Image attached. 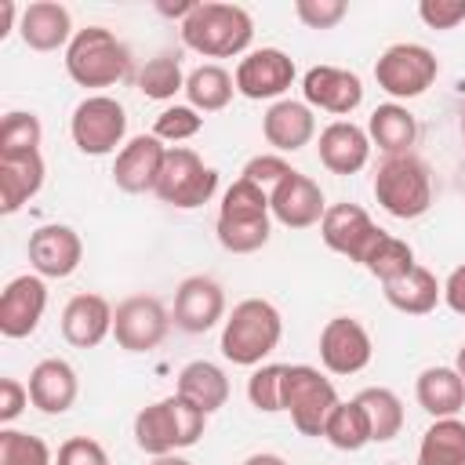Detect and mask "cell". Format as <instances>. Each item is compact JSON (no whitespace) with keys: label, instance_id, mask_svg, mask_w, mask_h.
Instances as JSON below:
<instances>
[{"label":"cell","instance_id":"836d02e7","mask_svg":"<svg viewBox=\"0 0 465 465\" xmlns=\"http://www.w3.org/2000/svg\"><path fill=\"white\" fill-rule=\"evenodd\" d=\"M414 265H418V262H414L411 243H407V240L389 236L385 229L378 232V240L371 243V251H367V258H363V269H367L378 283H392V280L407 276Z\"/></svg>","mask_w":465,"mask_h":465},{"label":"cell","instance_id":"603a6c76","mask_svg":"<svg viewBox=\"0 0 465 465\" xmlns=\"http://www.w3.org/2000/svg\"><path fill=\"white\" fill-rule=\"evenodd\" d=\"M371 156V138L352 120H334L320 131V163L331 174H356Z\"/></svg>","mask_w":465,"mask_h":465},{"label":"cell","instance_id":"ffe728a7","mask_svg":"<svg viewBox=\"0 0 465 465\" xmlns=\"http://www.w3.org/2000/svg\"><path fill=\"white\" fill-rule=\"evenodd\" d=\"M163 156H167V145H160L156 134H138L127 145H120L116 163H113L116 189H124V193H149V189H156Z\"/></svg>","mask_w":465,"mask_h":465},{"label":"cell","instance_id":"4dcf8cb0","mask_svg":"<svg viewBox=\"0 0 465 465\" xmlns=\"http://www.w3.org/2000/svg\"><path fill=\"white\" fill-rule=\"evenodd\" d=\"M418 465H465V421L436 418L421 436Z\"/></svg>","mask_w":465,"mask_h":465},{"label":"cell","instance_id":"8fae6325","mask_svg":"<svg viewBox=\"0 0 465 465\" xmlns=\"http://www.w3.org/2000/svg\"><path fill=\"white\" fill-rule=\"evenodd\" d=\"M171 316L153 294H131L113 309V338L127 352H149L167 338Z\"/></svg>","mask_w":465,"mask_h":465},{"label":"cell","instance_id":"3957f363","mask_svg":"<svg viewBox=\"0 0 465 465\" xmlns=\"http://www.w3.org/2000/svg\"><path fill=\"white\" fill-rule=\"evenodd\" d=\"M203 425H207V414L196 403H189L185 396L174 392V396L156 400V403L138 411L134 443H138V450H145L153 458H163V454H174L182 447H193L203 436Z\"/></svg>","mask_w":465,"mask_h":465},{"label":"cell","instance_id":"52a82bcc","mask_svg":"<svg viewBox=\"0 0 465 465\" xmlns=\"http://www.w3.org/2000/svg\"><path fill=\"white\" fill-rule=\"evenodd\" d=\"M338 407V392L331 378H323L309 363H287L283 371V411L291 414L294 429L302 436H323V425L331 411Z\"/></svg>","mask_w":465,"mask_h":465},{"label":"cell","instance_id":"4316f807","mask_svg":"<svg viewBox=\"0 0 465 465\" xmlns=\"http://www.w3.org/2000/svg\"><path fill=\"white\" fill-rule=\"evenodd\" d=\"M414 396L421 403L425 414L432 418H458V411L465 407V381L454 367H425L418 374Z\"/></svg>","mask_w":465,"mask_h":465},{"label":"cell","instance_id":"60d3db41","mask_svg":"<svg viewBox=\"0 0 465 465\" xmlns=\"http://www.w3.org/2000/svg\"><path fill=\"white\" fill-rule=\"evenodd\" d=\"M349 4L345 0H294V15L309 29H334L345 18Z\"/></svg>","mask_w":465,"mask_h":465},{"label":"cell","instance_id":"f1b7e54d","mask_svg":"<svg viewBox=\"0 0 465 465\" xmlns=\"http://www.w3.org/2000/svg\"><path fill=\"white\" fill-rule=\"evenodd\" d=\"M381 287H385V302L392 309L407 312V316H425L443 298V287L436 283V276L425 265H414L407 276H400L392 283H381Z\"/></svg>","mask_w":465,"mask_h":465},{"label":"cell","instance_id":"e575fe53","mask_svg":"<svg viewBox=\"0 0 465 465\" xmlns=\"http://www.w3.org/2000/svg\"><path fill=\"white\" fill-rule=\"evenodd\" d=\"M323 436L338 450H360L363 443H371V425H367L363 407L356 400H349V403L338 400V407L331 411V418L323 425Z\"/></svg>","mask_w":465,"mask_h":465},{"label":"cell","instance_id":"9c48e42d","mask_svg":"<svg viewBox=\"0 0 465 465\" xmlns=\"http://www.w3.org/2000/svg\"><path fill=\"white\" fill-rule=\"evenodd\" d=\"M440 76V62L421 44H392L374 62V80L392 98H418Z\"/></svg>","mask_w":465,"mask_h":465},{"label":"cell","instance_id":"d4e9b609","mask_svg":"<svg viewBox=\"0 0 465 465\" xmlns=\"http://www.w3.org/2000/svg\"><path fill=\"white\" fill-rule=\"evenodd\" d=\"M76 371L58 356L40 360L29 374V403L44 414H65L76 403Z\"/></svg>","mask_w":465,"mask_h":465},{"label":"cell","instance_id":"74e56055","mask_svg":"<svg viewBox=\"0 0 465 465\" xmlns=\"http://www.w3.org/2000/svg\"><path fill=\"white\" fill-rule=\"evenodd\" d=\"M0 465H51V450L40 436L0 429Z\"/></svg>","mask_w":465,"mask_h":465},{"label":"cell","instance_id":"ac0fdd59","mask_svg":"<svg viewBox=\"0 0 465 465\" xmlns=\"http://www.w3.org/2000/svg\"><path fill=\"white\" fill-rule=\"evenodd\" d=\"M302 94H305V105L327 109L334 116H349L363 102V80L352 69L312 65L302 80Z\"/></svg>","mask_w":465,"mask_h":465},{"label":"cell","instance_id":"5bb4252c","mask_svg":"<svg viewBox=\"0 0 465 465\" xmlns=\"http://www.w3.org/2000/svg\"><path fill=\"white\" fill-rule=\"evenodd\" d=\"M269 211L280 225L287 229H309L316 222H323L327 214V200H323V189L302 174V171H291L272 193H269Z\"/></svg>","mask_w":465,"mask_h":465},{"label":"cell","instance_id":"484cf974","mask_svg":"<svg viewBox=\"0 0 465 465\" xmlns=\"http://www.w3.org/2000/svg\"><path fill=\"white\" fill-rule=\"evenodd\" d=\"M44 185V156H0V211L15 214L22 203H29Z\"/></svg>","mask_w":465,"mask_h":465},{"label":"cell","instance_id":"9a60e30c","mask_svg":"<svg viewBox=\"0 0 465 465\" xmlns=\"http://www.w3.org/2000/svg\"><path fill=\"white\" fill-rule=\"evenodd\" d=\"M378 232H381V229H378V225L371 222V214H367L363 207H356V203H331L327 214H323V222H320L323 243H327L331 251L345 254L349 262H360V265H363L371 243L378 240Z\"/></svg>","mask_w":465,"mask_h":465},{"label":"cell","instance_id":"d6986e66","mask_svg":"<svg viewBox=\"0 0 465 465\" xmlns=\"http://www.w3.org/2000/svg\"><path fill=\"white\" fill-rule=\"evenodd\" d=\"M225 312V291L211 276H189L174 291V327L185 334L211 331Z\"/></svg>","mask_w":465,"mask_h":465},{"label":"cell","instance_id":"8992f818","mask_svg":"<svg viewBox=\"0 0 465 465\" xmlns=\"http://www.w3.org/2000/svg\"><path fill=\"white\" fill-rule=\"evenodd\" d=\"M374 200L392 214V218H421L432 207V178L429 167L411 156H385V163H378L374 171Z\"/></svg>","mask_w":465,"mask_h":465},{"label":"cell","instance_id":"c3c4849f","mask_svg":"<svg viewBox=\"0 0 465 465\" xmlns=\"http://www.w3.org/2000/svg\"><path fill=\"white\" fill-rule=\"evenodd\" d=\"M153 465H193V461H185L178 454H163V458H153Z\"/></svg>","mask_w":465,"mask_h":465},{"label":"cell","instance_id":"7dc6e473","mask_svg":"<svg viewBox=\"0 0 465 465\" xmlns=\"http://www.w3.org/2000/svg\"><path fill=\"white\" fill-rule=\"evenodd\" d=\"M243 465H287L280 454H251V458H243Z\"/></svg>","mask_w":465,"mask_h":465},{"label":"cell","instance_id":"d590c367","mask_svg":"<svg viewBox=\"0 0 465 465\" xmlns=\"http://www.w3.org/2000/svg\"><path fill=\"white\" fill-rule=\"evenodd\" d=\"M40 138H44V127H40V116L36 113H7L0 120V156H29V153H40Z\"/></svg>","mask_w":465,"mask_h":465},{"label":"cell","instance_id":"4fadbf2b","mask_svg":"<svg viewBox=\"0 0 465 465\" xmlns=\"http://www.w3.org/2000/svg\"><path fill=\"white\" fill-rule=\"evenodd\" d=\"M371 334L352 316H334L320 331V363L331 374H356L371 363Z\"/></svg>","mask_w":465,"mask_h":465},{"label":"cell","instance_id":"816d5d0a","mask_svg":"<svg viewBox=\"0 0 465 465\" xmlns=\"http://www.w3.org/2000/svg\"><path fill=\"white\" fill-rule=\"evenodd\" d=\"M102 465H109V461H102Z\"/></svg>","mask_w":465,"mask_h":465},{"label":"cell","instance_id":"30bf717a","mask_svg":"<svg viewBox=\"0 0 465 465\" xmlns=\"http://www.w3.org/2000/svg\"><path fill=\"white\" fill-rule=\"evenodd\" d=\"M69 131H73V142H76L80 153L105 156V153H113L124 142V134H127V113H124V105L116 98L91 94V98H84L73 109Z\"/></svg>","mask_w":465,"mask_h":465},{"label":"cell","instance_id":"7bdbcfd3","mask_svg":"<svg viewBox=\"0 0 465 465\" xmlns=\"http://www.w3.org/2000/svg\"><path fill=\"white\" fill-rule=\"evenodd\" d=\"M418 15L429 29H454L458 22H465V0H421Z\"/></svg>","mask_w":465,"mask_h":465},{"label":"cell","instance_id":"2e32d148","mask_svg":"<svg viewBox=\"0 0 465 465\" xmlns=\"http://www.w3.org/2000/svg\"><path fill=\"white\" fill-rule=\"evenodd\" d=\"M80 258H84V243H80L76 229L40 225L29 232V265L36 269V276L65 280L80 269Z\"/></svg>","mask_w":465,"mask_h":465},{"label":"cell","instance_id":"7a4b0ae2","mask_svg":"<svg viewBox=\"0 0 465 465\" xmlns=\"http://www.w3.org/2000/svg\"><path fill=\"white\" fill-rule=\"evenodd\" d=\"M254 36V22L240 4H196L193 15L182 22V44L203 58H232L243 54Z\"/></svg>","mask_w":465,"mask_h":465},{"label":"cell","instance_id":"d6a6232c","mask_svg":"<svg viewBox=\"0 0 465 465\" xmlns=\"http://www.w3.org/2000/svg\"><path fill=\"white\" fill-rule=\"evenodd\" d=\"M236 91V80L222 69V65H196L189 76H185V98L196 113H218L229 105Z\"/></svg>","mask_w":465,"mask_h":465},{"label":"cell","instance_id":"1f68e13d","mask_svg":"<svg viewBox=\"0 0 465 465\" xmlns=\"http://www.w3.org/2000/svg\"><path fill=\"white\" fill-rule=\"evenodd\" d=\"M356 403L363 407L367 414V425H371V443H389L400 436L403 429V403L392 389H381V385H371L356 396Z\"/></svg>","mask_w":465,"mask_h":465},{"label":"cell","instance_id":"f907efd6","mask_svg":"<svg viewBox=\"0 0 465 465\" xmlns=\"http://www.w3.org/2000/svg\"><path fill=\"white\" fill-rule=\"evenodd\" d=\"M461 131H465V116H461Z\"/></svg>","mask_w":465,"mask_h":465},{"label":"cell","instance_id":"e0dca14e","mask_svg":"<svg viewBox=\"0 0 465 465\" xmlns=\"http://www.w3.org/2000/svg\"><path fill=\"white\" fill-rule=\"evenodd\" d=\"M47 309V287L40 276H15L0 294V334L4 338H29Z\"/></svg>","mask_w":465,"mask_h":465},{"label":"cell","instance_id":"f546056e","mask_svg":"<svg viewBox=\"0 0 465 465\" xmlns=\"http://www.w3.org/2000/svg\"><path fill=\"white\" fill-rule=\"evenodd\" d=\"M414 134H418V124H414V116L407 113V105H400V102L378 105V109L371 113V120H367V138H371L381 153H389V156L407 153V149L414 145Z\"/></svg>","mask_w":465,"mask_h":465},{"label":"cell","instance_id":"cb8c5ba5","mask_svg":"<svg viewBox=\"0 0 465 465\" xmlns=\"http://www.w3.org/2000/svg\"><path fill=\"white\" fill-rule=\"evenodd\" d=\"M113 331V305L102 294H76L62 309V338L76 349H94Z\"/></svg>","mask_w":465,"mask_h":465},{"label":"cell","instance_id":"f6af8a7d","mask_svg":"<svg viewBox=\"0 0 465 465\" xmlns=\"http://www.w3.org/2000/svg\"><path fill=\"white\" fill-rule=\"evenodd\" d=\"M29 403V385L18 378H0V425H11Z\"/></svg>","mask_w":465,"mask_h":465},{"label":"cell","instance_id":"7c38bea8","mask_svg":"<svg viewBox=\"0 0 465 465\" xmlns=\"http://www.w3.org/2000/svg\"><path fill=\"white\" fill-rule=\"evenodd\" d=\"M232 80H236V91L251 102L280 98L294 84V58L283 54L280 47H258L240 58Z\"/></svg>","mask_w":465,"mask_h":465},{"label":"cell","instance_id":"6da1fadb","mask_svg":"<svg viewBox=\"0 0 465 465\" xmlns=\"http://www.w3.org/2000/svg\"><path fill=\"white\" fill-rule=\"evenodd\" d=\"M269 218H272L269 193L247 178H236L218 207V222H214L218 243L232 254H254L269 243Z\"/></svg>","mask_w":465,"mask_h":465},{"label":"cell","instance_id":"b9f144b4","mask_svg":"<svg viewBox=\"0 0 465 465\" xmlns=\"http://www.w3.org/2000/svg\"><path fill=\"white\" fill-rule=\"evenodd\" d=\"M294 167L283 160V156H276V153H265V156H254V160H247V167H243V174L240 178H247V182H254V185H262L265 193H272L287 174H291Z\"/></svg>","mask_w":465,"mask_h":465},{"label":"cell","instance_id":"ee69618b","mask_svg":"<svg viewBox=\"0 0 465 465\" xmlns=\"http://www.w3.org/2000/svg\"><path fill=\"white\" fill-rule=\"evenodd\" d=\"M102 461H109L102 443H94L87 436H73L58 447V465H102Z\"/></svg>","mask_w":465,"mask_h":465},{"label":"cell","instance_id":"44dd1931","mask_svg":"<svg viewBox=\"0 0 465 465\" xmlns=\"http://www.w3.org/2000/svg\"><path fill=\"white\" fill-rule=\"evenodd\" d=\"M262 134L265 142L276 149V153H298L312 142L316 134V116L305 102H294V98H280L265 109L262 116Z\"/></svg>","mask_w":465,"mask_h":465},{"label":"cell","instance_id":"bcb514c9","mask_svg":"<svg viewBox=\"0 0 465 465\" xmlns=\"http://www.w3.org/2000/svg\"><path fill=\"white\" fill-rule=\"evenodd\" d=\"M443 302L450 305V312L465 316V265H458V269L447 276V283H443Z\"/></svg>","mask_w":465,"mask_h":465},{"label":"cell","instance_id":"5b68a950","mask_svg":"<svg viewBox=\"0 0 465 465\" xmlns=\"http://www.w3.org/2000/svg\"><path fill=\"white\" fill-rule=\"evenodd\" d=\"M65 73L80 87H113L131 73V51L105 25H87L65 47Z\"/></svg>","mask_w":465,"mask_h":465},{"label":"cell","instance_id":"83f0119b","mask_svg":"<svg viewBox=\"0 0 465 465\" xmlns=\"http://www.w3.org/2000/svg\"><path fill=\"white\" fill-rule=\"evenodd\" d=\"M178 396H185L189 403H196L203 414H214L229 400V378H225V371L218 363L193 360V363H185L178 371Z\"/></svg>","mask_w":465,"mask_h":465},{"label":"cell","instance_id":"681fc988","mask_svg":"<svg viewBox=\"0 0 465 465\" xmlns=\"http://www.w3.org/2000/svg\"><path fill=\"white\" fill-rule=\"evenodd\" d=\"M454 371L461 374V381H465V345L458 349V360H454Z\"/></svg>","mask_w":465,"mask_h":465},{"label":"cell","instance_id":"ba28073f","mask_svg":"<svg viewBox=\"0 0 465 465\" xmlns=\"http://www.w3.org/2000/svg\"><path fill=\"white\" fill-rule=\"evenodd\" d=\"M218 189V171L207 167L193 149L185 145H171L167 156H163V167H160V178H156V196L171 207H182V211H193V207H203Z\"/></svg>","mask_w":465,"mask_h":465},{"label":"cell","instance_id":"ab89813d","mask_svg":"<svg viewBox=\"0 0 465 465\" xmlns=\"http://www.w3.org/2000/svg\"><path fill=\"white\" fill-rule=\"evenodd\" d=\"M200 127H203V116H200L193 105H171V109H163V113L156 116L153 134H156L160 142H185V138L200 134Z\"/></svg>","mask_w":465,"mask_h":465},{"label":"cell","instance_id":"8d00e7d4","mask_svg":"<svg viewBox=\"0 0 465 465\" xmlns=\"http://www.w3.org/2000/svg\"><path fill=\"white\" fill-rule=\"evenodd\" d=\"M138 91L153 102H167L174 98L178 91H185V76H182V65L178 58L171 54H156L145 62V69L138 73Z\"/></svg>","mask_w":465,"mask_h":465},{"label":"cell","instance_id":"7402d4cb","mask_svg":"<svg viewBox=\"0 0 465 465\" xmlns=\"http://www.w3.org/2000/svg\"><path fill=\"white\" fill-rule=\"evenodd\" d=\"M18 36H22V44L33 47V51H58V47H69V40L76 36V33H73V18H69V7L54 4V0H36V4L22 7Z\"/></svg>","mask_w":465,"mask_h":465},{"label":"cell","instance_id":"277c9868","mask_svg":"<svg viewBox=\"0 0 465 465\" xmlns=\"http://www.w3.org/2000/svg\"><path fill=\"white\" fill-rule=\"evenodd\" d=\"M280 338H283L280 309L265 298H243L240 305H232L222 327V356L236 367H254L280 345Z\"/></svg>","mask_w":465,"mask_h":465},{"label":"cell","instance_id":"f35d334b","mask_svg":"<svg viewBox=\"0 0 465 465\" xmlns=\"http://www.w3.org/2000/svg\"><path fill=\"white\" fill-rule=\"evenodd\" d=\"M283 371H287V363H265L247 378V400L258 411H265V414L283 411Z\"/></svg>","mask_w":465,"mask_h":465}]
</instances>
